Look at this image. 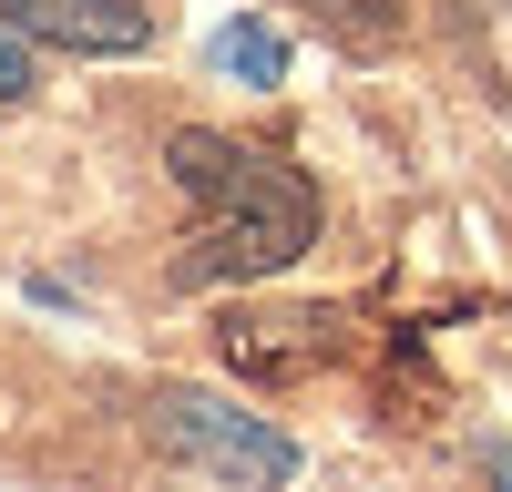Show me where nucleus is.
Here are the masks:
<instances>
[{"instance_id": "1", "label": "nucleus", "mask_w": 512, "mask_h": 492, "mask_svg": "<svg viewBox=\"0 0 512 492\" xmlns=\"http://www.w3.org/2000/svg\"><path fill=\"white\" fill-rule=\"evenodd\" d=\"M175 185L195 195V236L175 277L185 287H226V277H277L297 246L318 236V185L297 164L226 144V134H175Z\"/></svg>"}, {"instance_id": "2", "label": "nucleus", "mask_w": 512, "mask_h": 492, "mask_svg": "<svg viewBox=\"0 0 512 492\" xmlns=\"http://www.w3.org/2000/svg\"><path fill=\"white\" fill-rule=\"evenodd\" d=\"M154 431H164L175 462L216 472V482H246V492L297 482V441H287L277 421H256V410L216 400V390H164V400H154Z\"/></svg>"}, {"instance_id": "3", "label": "nucleus", "mask_w": 512, "mask_h": 492, "mask_svg": "<svg viewBox=\"0 0 512 492\" xmlns=\"http://www.w3.org/2000/svg\"><path fill=\"white\" fill-rule=\"evenodd\" d=\"M0 21L52 52H144V11L134 0H0Z\"/></svg>"}, {"instance_id": "4", "label": "nucleus", "mask_w": 512, "mask_h": 492, "mask_svg": "<svg viewBox=\"0 0 512 492\" xmlns=\"http://www.w3.org/2000/svg\"><path fill=\"white\" fill-rule=\"evenodd\" d=\"M338 52H379V41H400V0H297Z\"/></svg>"}, {"instance_id": "5", "label": "nucleus", "mask_w": 512, "mask_h": 492, "mask_svg": "<svg viewBox=\"0 0 512 492\" xmlns=\"http://www.w3.org/2000/svg\"><path fill=\"white\" fill-rule=\"evenodd\" d=\"M216 72H236V82H277V72H287V41H277L267 21H226V31H216Z\"/></svg>"}, {"instance_id": "6", "label": "nucleus", "mask_w": 512, "mask_h": 492, "mask_svg": "<svg viewBox=\"0 0 512 492\" xmlns=\"http://www.w3.org/2000/svg\"><path fill=\"white\" fill-rule=\"evenodd\" d=\"M31 93V52H21V31L0 21V103H21Z\"/></svg>"}, {"instance_id": "7", "label": "nucleus", "mask_w": 512, "mask_h": 492, "mask_svg": "<svg viewBox=\"0 0 512 492\" xmlns=\"http://www.w3.org/2000/svg\"><path fill=\"white\" fill-rule=\"evenodd\" d=\"M492 482H512V441H502V451H492Z\"/></svg>"}]
</instances>
